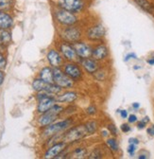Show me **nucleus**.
<instances>
[{
	"instance_id": "f257e3e1",
	"label": "nucleus",
	"mask_w": 154,
	"mask_h": 159,
	"mask_svg": "<svg viewBox=\"0 0 154 159\" xmlns=\"http://www.w3.org/2000/svg\"><path fill=\"white\" fill-rule=\"evenodd\" d=\"M55 19L58 23L65 27L75 26L78 22V17H77L76 13H73L61 8L55 11Z\"/></svg>"
},
{
	"instance_id": "f03ea898",
	"label": "nucleus",
	"mask_w": 154,
	"mask_h": 159,
	"mask_svg": "<svg viewBox=\"0 0 154 159\" xmlns=\"http://www.w3.org/2000/svg\"><path fill=\"white\" fill-rule=\"evenodd\" d=\"M32 88L37 92H46L48 94H59L62 87L53 83H46L42 79H36L32 83Z\"/></svg>"
},
{
	"instance_id": "7ed1b4c3",
	"label": "nucleus",
	"mask_w": 154,
	"mask_h": 159,
	"mask_svg": "<svg viewBox=\"0 0 154 159\" xmlns=\"http://www.w3.org/2000/svg\"><path fill=\"white\" fill-rule=\"evenodd\" d=\"M85 0H58V6L73 13H79L85 8Z\"/></svg>"
},
{
	"instance_id": "20e7f679",
	"label": "nucleus",
	"mask_w": 154,
	"mask_h": 159,
	"mask_svg": "<svg viewBox=\"0 0 154 159\" xmlns=\"http://www.w3.org/2000/svg\"><path fill=\"white\" fill-rule=\"evenodd\" d=\"M64 108L60 105H54L53 107H51L49 110H47L46 112H45L43 114V116L40 117L39 119V123L41 126H48L51 123H53L56 118L59 116V115L63 112Z\"/></svg>"
},
{
	"instance_id": "39448f33",
	"label": "nucleus",
	"mask_w": 154,
	"mask_h": 159,
	"mask_svg": "<svg viewBox=\"0 0 154 159\" xmlns=\"http://www.w3.org/2000/svg\"><path fill=\"white\" fill-rule=\"evenodd\" d=\"M56 99L51 94L46 92H39L38 94V112L44 114L55 105Z\"/></svg>"
},
{
	"instance_id": "423d86ee",
	"label": "nucleus",
	"mask_w": 154,
	"mask_h": 159,
	"mask_svg": "<svg viewBox=\"0 0 154 159\" xmlns=\"http://www.w3.org/2000/svg\"><path fill=\"white\" fill-rule=\"evenodd\" d=\"M88 134V131L85 127V125L82 126H77L74 127L72 129H70L64 136V141L66 142H73V141H77L80 140V139L83 138L84 136H86Z\"/></svg>"
},
{
	"instance_id": "0eeeda50",
	"label": "nucleus",
	"mask_w": 154,
	"mask_h": 159,
	"mask_svg": "<svg viewBox=\"0 0 154 159\" xmlns=\"http://www.w3.org/2000/svg\"><path fill=\"white\" fill-rule=\"evenodd\" d=\"M53 80L54 84H56L62 88H69L73 86L72 79L58 67H55L53 69Z\"/></svg>"
},
{
	"instance_id": "6e6552de",
	"label": "nucleus",
	"mask_w": 154,
	"mask_h": 159,
	"mask_svg": "<svg viewBox=\"0 0 154 159\" xmlns=\"http://www.w3.org/2000/svg\"><path fill=\"white\" fill-rule=\"evenodd\" d=\"M62 37L67 43H76L81 39V31L75 26H69L62 31Z\"/></svg>"
},
{
	"instance_id": "1a4fd4ad",
	"label": "nucleus",
	"mask_w": 154,
	"mask_h": 159,
	"mask_svg": "<svg viewBox=\"0 0 154 159\" xmlns=\"http://www.w3.org/2000/svg\"><path fill=\"white\" fill-rule=\"evenodd\" d=\"M71 123H72V121L70 120V119H65V120H63V121L51 123L50 125L46 126V128L44 132V134L46 136H50V135L56 134L58 133L65 130L68 126H70Z\"/></svg>"
},
{
	"instance_id": "9d476101",
	"label": "nucleus",
	"mask_w": 154,
	"mask_h": 159,
	"mask_svg": "<svg viewBox=\"0 0 154 159\" xmlns=\"http://www.w3.org/2000/svg\"><path fill=\"white\" fill-rule=\"evenodd\" d=\"M106 34V30L102 24H97L93 27H91L87 30V37L90 40H99L103 38Z\"/></svg>"
},
{
	"instance_id": "9b49d317",
	"label": "nucleus",
	"mask_w": 154,
	"mask_h": 159,
	"mask_svg": "<svg viewBox=\"0 0 154 159\" xmlns=\"http://www.w3.org/2000/svg\"><path fill=\"white\" fill-rule=\"evenodd\" d=\"M66 144L65 142H60V143H57L55 145H53L52 147H50L46 152L45 153V158L46 159H51V158H56L58 155H60L65 149Z\"/></svg>"
},
{
	"instance_id": "f8f14e48",
	"label": "nucleus",
	"mask_w": 154,
	"mask_h": 159,
	"mask_svg": "<svg viewBox=\"0 0 154 159\" xmlns=\"http://www.w3.org/2000/svg\"><path fill=\"white\" fill-rule=\"evenodd\" d=\"M77 54H78L79 57L82 58V59H85V58H89L91 55H92V52L93 50L91 49V48L84 44V43H81V42H76L74 45H73Z\"/></svg>"
},
{
	"instance_id": "ddd939ff",
	"label": "nucleus",
	"mask_w": 154,
	"mask_h": 159,
	"mask_svg": "<svg viewBox=\"0 0 154 159\" xmlns=\"http://www.w3.org/2000/svg\"><path fill=\"white\" fill-rule=\"evenodd\" d=\"M60 50L62 52V54L64 55V57L69 61H75L78 58V54H77L75 48L73 46L69 45L68 43H64L61 45L60 47Z\"/></svg>"
},
{
	"instance_id": "4468645a",
	"label": "nucleus",
	"mask_w": 154,
	"mask_h": 159,
	"mask_svg": "<svg viewBox=\"0 0 154 159\" xmlns=\"http://www.w3.org/2000/svg\"><path fill=\"white\" fill-rule=\"evenodd\" d=\"M64 73L72 80H79L81 78V70L76 64H68L64 67Z\"/></svg>"
},
{
	"instance_id": "2eb2a0df",
	"label": "nucleus",
	"mask_w": 154,
	"mask_h": 159,
	"mask_svg": "<svg viewBox=\"0 0 154 159\" xmlns=\"http://www.w3.org/2000/svg\"><path fill=\"white\" fill-rule=\"evenodd\" d=\"M13 25V18L5 11H0V30H9Z\"/></svg>"
},
{
	"instance_id": "dca6fc26",
	"label": "nucleus",
	"mask_w": 154,
	"mask_h": 159,
	"mask_svg": "<svg viewBox=\"0 0 154 159\" xmlns=\"http://www.w3.org/2000/svg\"><path fill=\"white\" fill-rule=\"evenodd\" d=\"M47 61H48V63L52 66L58 67V66H59L62 64L63 58H62L61 54L58 52V51H56L54 49H51L47 53Z\"/></svg>"
},
{
	"instance_id": "f3484780",
	"label": "nucleus",
	"mask_w": 154,
	"mask_h": 159,
	"mask_svg": "<svg viewBox=\"0 0 154 159\" xmlns=\"http://www.w3.org/2000/svg\"><path fill=\"white\" fill-rule=\"evenodd\" d=\"M108 48L106 46L104 45H100L98 46L95 48L93 49L92 52V56L94 57V59L95 61H99V60H103L108 56Z\"/></svg>"
},
{
	"instance_id": "a211bd4d",
	"label": "nucleus",
	"mask_w": 154,
	"mask_h": 159,
	"mask_svg": "<svg viewBox=\"0 0 154 159\" xmlns=\"http://www.w3.org/2000/svg\"><path fill=\"white\" fill-rule=\"evenodd\" d=\"M81 65H82L83 68L86 70V72L91 73V74L97 72L99 69V65L97 62H95V60H92L89 58L83 59L81 61Z\"/></svg>"
},
{
	"instance_id": "6ab92c4d",
	"label": "nucleus",
	"mask_w": 154,
	"mask_h": 159,
	"mask_svg": "<svg viewBox=\"0 0 154 159\" xmlns=\"http://www.w3.org/2000/svg\"><path fill=\"white\" fill-rule=\"evenodd\" d=\"M11 42V35L8 30H0V47H6Z\"/></svg>"
},
{
	"instance_id": "aec40b11",
	"label": "nucleus",
	"mask_w": 154,
	"mask_h": 159,
	"mask_svg": "<svg viewBox=\"0 0 154 159\" xmlns=\"http://www.w3.org/2000/svg\"><path fill=\"white\" fill-rule=\"evenodd\" d=\"M40 79L46 83H54L53 69H51L50 67H44L40 72Z\"/></svg>"
},
{
	"instance_id": "412c9836",
	"label": "nucleus",
	"mask_w": 154,
	"mask_h": 159,
	"mask_svg": "<svg viewBox=\"0 0 154 159\" xmlns=\"http://www.w3.org/2000/svg\"><path fill=\"white\" fill-rule=\"evenodd\" d=\"M77 98H78V96H77V94L75 92H66V93L58 97L57 101L60 102L68 103V102H73L74 101H76Z\"/></svg>"
},
{
	"instance_id": "4be33fe9",
	"label": "nucleus",
	"mask_w": 154,
	"mask_h": 159,
	"mask_svg": "<svg viewBox=\"0 0 154 159\" xmlns=\"http://www.w3.org/2000/svg\"><path fill=\"white\" fill-rule=\"evenodd\" d=\"M135 2L143 11H147V13H153L154 12V6L152 3H150L148 0H134Z\"/></svg>"
},
{
	"instance_id": "5701e85b",
	"label": "nucleus",
	"mask_w": 154,
	"mask_h": 159,
	"mask_svg": "<svg viewBox=\"0 0 154 159\" xmlns=\"http://www.w3.org/2000/svg\"><path fill=\"white\" fill-rule=\"evenodd\" d=\"M12 0H0V11H7L12 7Z\"/></svg>"
},
{
	"instance_id": "b1692460",
	"label": "nucleus",
	"mask_w": 154,
	"mask_h": 159,
	"mask_svg": "<svg viewBox=\"0 0 154 159\" xmlns=\"http://www.w3.org/2000/svg\"><path fill=\"white\" fill-rule=\"evenodd\" d=\"M107 145L109 146V148L112 150V151H114V152H117L118 151V143L117 141L115 140L114 138H110L107 140Z\"/></svg>"
},
{
	"instance_id": "393cba45",
	"label": "nucleus",
	"mask_w": 154,
	"mask_h": 159,
	"mask_svg": "<svg viewBox=\"0 0 154 159\" xmlns=\"http://www.w3.org/2000/svg\"><path fill=\"white\" fill-rule=\"evenodd\" d=\"M85 127L88 131V134H94L95 131H97V123L94 121H90V122L86 123Z\"/></svg>"
},
{
	"instance_id": "a878e982",
	"label": "nucleus",
	"mask_w": 154,
	"mask_h": 159,
	"mask_svg": "<svg viewBox=\"0 0 154 159\" xmlns=\"http://www.w3.org/2000/svg\"><path fill=\"white\" fill-rule=\"evenodd\" d=\"M85 153H86V151L84 149L79 148V149H77L74 152V157H76V158H83L85 156Z\"/></svg>"
},
{
	"instance_id": "bb28decb",
	"label": "nucleus",
	"mask_w": 154,
	"mask_h": 159,
	"mask_svg": "<svg viewBox=\"0 0 154 159\" xmlns=\"http://www.w3.org/2000/svg\"><path fill=\"white\" fill-rule=\"evenodd\" d=\"M102 157V153H101V152L99 150V149H95V150H94L91 153H90V155H89V158H101Z\"/></svg>"
},
{
	"instance_id": "cd10ccee",
	"label": "nucleus",
	"mask_w": 154,
	"mask_h": 159,
	"mask_svg": "<svg viewBox=\"0 0 154 159\" xmlns=\"http://www.w3.org/2000/svg\"><path fill=\"white\" fill-rule=\"evenodd\" d=\"M149 121V117L148 116H146L144 119H142V120L137 124V126H138V128L139 129H144L145 127H146V125H147V123Z\"/></svg>"
},
{
	"instance_id": "c85d7f7f",
	"label": "nucleus",
	"mask_w": 154,
	"mask_h": 159,
	"mask_svg": "<svg viewBox=\"0 0 154 159\" xmlns=\"http://www.w3.org/2000/svg\"><path fill=\"white\" fill-rule=\"evenodd\" d=\"M127 151H128L129 154H130V156H132V155L134 154V152H135V151H136V145H135V144H131V143H130V145H129Z\"/></svg>"
},
{
	"instance_id": "c756f323",
	"label": "nucleus",
	"mask_w": 154,
	"mask_h": 159,
	"mask_svg": "<svg viewBox=\"0 0 154 159\" xmlns=\"http://www.w3.org/2000/svg\"><path fill=\"white\" fill-rule=\"evenodd\" d=\"M7 66V61H6V58L0 53V69H4Z\"/></svg>"
},
{
	"instance_id": "7c9ffc66",
	"label": "nucleus",
	"mask_w": 154,
	"mask_h": 159,
	"mask_svg": "<svg viewBox=\"0 0 154 159\" xmlns=\"http://www.w3.org/2000/svg\"><path fill=\"white\" fill-rule=\"evenodd\" d=\"M108 129H109V131L111 132V134H114V135H117V127H115L113 124H110V125L108 126Z\"/></svg>"
},
{
	"instance_id": "2f4dec72",
	"label": "nucleus",
	"mask_w": 154,
	"mask_h": 159,
	"mask_svg": "<svg viewBox=\"0 0 154 159\" xmlns=\"http://www.w3.org/2000/svg\"><path fill=\"white\" fill-rule=\"evenodd\" d=\"M86 112L88 115H95V113H97V108H95V106H90L87 108Z\"/></svg>"
},
{
	"instance_id": "473e14b6",
	"label": "nucleus",
	"mask_w": 154,
	"mask_h": 159,
	"mask_svg": "<svg viewBox=\"0 0 154 159\" xmlns=\"http://www.w3.org/2000/svg\"><path fill=\"white\" fill-rule=\"evenodd\" d=\"M128 120L130 123H134V122H136L137 121V116L135 115H130L129 116V118H128Z\"/></svg>"
},
{
	"instance_id": "72a5a7b5",
	"label": "nucleus",
	"mask_w": 154,
	"mask_h": 159,
	"mask_svg": "<svg viewBox=\"0 0 154 159\" xmlns=\"http://www.w3.org/2000/svg\"><path fill=\"white\" fill-rule=\"evenodd\" d=\"M136 58H137V56H136L135 53H129V54L125 57V62H128L129 60H130V59H136Z\"/></svg>"
},
{
	"instance_id": "f704fd0d",
	"label": "nucleus",
	"mask_w": 154,
	"mask_h": 159,
	"mask_svg": "<svg viewBox=\"0 0 154 159\" xmlns=\"http://www.w3.org/2000/svg\"><path fill=\"white\" fill-rule=\"evenodd\" d=\"M121 131L123 132V133H128V132H130V125L129 124H122L121 125Z\"/></svg>"
},
{
	"instance_id": "c9c22d12",
	"label": "nucleus",
	"mask_w": 154,
	"mask_h": 159,
	"mask_svg": "<svg viewBox=\"0 0 154 159\" xmlns=\"http://www.w3.org/2000/svg\"><path fill=\"white\" fill-rule=\"evenodd\" d=\"M129 143H131V144H135V145H138L139 144V140L135 137H131L129 139Z\"/></svg>"
},
{
	"instance_id": "e433bc0d",
	"label": "nucleus",
	"mask_w": 154,
	"mask_h": 159,
	"mask_svg": "<svg viewBox=\"0 0 154 159\" xmlns=\"http://www.w3.org/2000/svg\"><path fill=\"white\" fill-rule=\"evenodd\" d=\"M147 134H148L149 135L153 136V135H154V125L150 126V127L147 130Z\"/></svg>"
},
{
	"instance_id": "4c0bfd02",
	"label": "nucleus",
	"mask_w": 154,
	"mask_h": 159,
	"mask_svg": "<svg viewBox=\"0 0 154 159\" xmlns=\"http://www.w3.org/2000/svg\"><path fill=\"white\" fill-rule=\"evenodd\" d=\"M120 116L122 118H127L128 117V112L126 110H121L120 111Z\"/></svg>"
},
{
	"instance_id": "58836bf2",
	"label": "nucleus",
	"mask_w": 154,
	"mask_h": 159,
	"mask_svg": "<svg viewBox=\"0 0 154 159\" xmlns=\"http://www.w3.org/2000/svg\"><path fill=\"white\" fill-rule=\"evenodd\" d=\"M3 81H4V74L2 73L1 69H0V85L3 84Z\"/></svg>"
},
{
	"instance_id": "ea45409f",
	"label": "nucleus",
	"mask_w": 154,
	"mask_h": 159,
	"mask_svg": "<svg viewBox=\"0 0 154 159\" xmlns=\"http://www.w3.org/2000/svg\"><path fill=\"white\" fill-rule=\"evenodd\" d=\"M132 107H133L134 109H138V108L140 107V104H139L138 102H134V103L132 104Z\"/></svg>"
},
{
	"instance_id": "a19ab883",
	"label": "nucleus",
	"mask_w": 154,
	"mask_h": 159,
	"mask_svg": "<svg viewBox=\"0 0 154 159\" xmlns=\"http://www.w3.org/2000/svg\"><path fill=\"white\" fill-rule=\"evenodd\" d=\"M147 64H149L150 66H154V58L147 60Z\"/></svg>"
},
{
	"instance_id": "79ce46f5",
	"label": "nucleus",
	"mask_w": 154,
	"mask_h": 159,
	"mask_svg": "<svg viewBox=\"0 0 154 159\" xmlns=\"http://www.w3.org/2000/svg\"><path fill=\"white\" fill-rule=\"evenodd\" d=\"M139 158L140 159H143V158H147V156L146 155H139Z\"/></svg>"
}]
</instances>
